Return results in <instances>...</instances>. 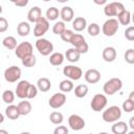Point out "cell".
Listing matches in <instances>:
<instances>
[{
    "label": "cell",
    "mask_w": 134,
    "mask_h": 134,
    "mask_svg": "<svg viewBox=\"0 0 134 134\" xmlns=\"http://www.w3.org/2000/svg\"><path fill=\"white\" fill-rule=\"evenodd\" d=\"M102 117L106 122H115L121 117V109L118 106H110L103 111Z\"/></svg>",
    "instance_id": "1"
},
{
    "label": "cell",
    "mask_w": 134,
    "mask_h": 134,
    "mask_svg": "<svg viewBox=\"0 0 134 134\" xmlns=\"http://www.w3.org/2000/svg\"><path fill=\"white\" fill-rule=\"evenodd\" d=\"M121 88H122V82L118 77L110 79L103 86V90H104L106 95H113L116 92H118Z\"/></svg>",
    "instance_id": "2"
},
{
    "label": "cell",
    "mask_w": 134,
    "mask_h": 134,
    "mask_svg": "<svg viewBox=\"0 0 134 134\" xmlns=\"http://www.w3.org/2000/svg\"><path fill=\"white\" fill-rule=\"evenodd\" d=\"M35 46H36L37 50L39 51V53L41 55H44V57L50 55L51 52L53 51V44L45 38H39L36 41Z\"/></svg>",
    "instance_id": "3"
},
{
    "label": "cell",
    "mask_w": 134,
    "mask_h": 134,
    "mask_svg": "<svg viewBox=\"0 0 134 134\" xmlns=\"http://www.w3.org/2000/svg\"><path fill=\"white\" fill-rule=\"evenodd\" d=\"M126 8L121 2L114 1L110 3H106L104 7V14L107 17H117L121 12H124Z\"/></svg>",
    "instance_id": "4"
},
{
    "label": "cell",
    "mask_w": 134,
    "mask_h": 134,
    "mask_svg": "<svg viewBox=\"0 0 134 134\" xmlns=\"http://www.w3.org/2000/svg\"><path fill=\"white\" fill-rule=\"evenodd\" d=\"M119 28V24L115 18H109L102 26V31L106 37H113Z\"/></svg>",
    "instance_id": "5"
},
{
    "label": "cell",
    "mask_w": 134,
    "mask_h": 134,
    "mask_svg": "<svg viewBox=\"0 0 134 134\" xmlns=\"http://www.w3.org/2000/svg\"><path fill=\"white\" fill-rule=\"evenodd\" d=\"M107 104H108L107 96L103 93H97L92 97L90 107L94 112H100L106 108Z\"/></svg>",
    "instance_id": "6"
},
{
    "label": "cell",
    "mask_w": 134,
    "mask_h": 134,
    "mask_svg": "<svg viewBox=\"0 0 134 134\" xmlns=\"http://www.w3.org/2000/svg\"><path fill=\"white\" fill-rule=\"evenodd\" d=\"M64 75L70 81H77L83 75V70L75 65H67L63 68Z\"/></svg>",
    "instance_id": "7"
},
{
    "label": "cell",
    "mask_w": 134,
    "mask_h": 134,
    "mask_svg": "<svg viewBox=\"0 0 134 134\" xmlns=\"http://www.w3.org/2000/svg\"><path fill=\"white\" fill-rule=\"evenodd\" d=\"M32 50H34L32 45L29 42L25 41V42H21L20 44L17 45V47L15 49V54H16L17 58L22 60L23 58L32 54Z\"/></svg>",
    "instance_id": "8"
},
{
    "label": "cell",
    "mask_w": 134,
    "mask_h": 134,
    "mask_svg": "<svg viewBox=\"0 0 134 134\" xmlns=\"http://www.w3.org/2000/svg\"><path fill=\"white\" fill-rule=\"evenodd\" d=\"M21 74H22L21 69L18 66L13 65V66H10V67L5 69V71H4V79L8 83H15V82H17L21 77Z\"/></svg>",
    "instance_id": "9"
},
{
    "label": "cell",
    "mask_w": 134,
    "mask_h": 134,
    "mask_svg": "<svg viewBox=\"0 0 134 134\" xmlns=\"http://www.w3.org/2000/svg\"><path fill=\"white\" fill-rule=\"evenodd\" d=\"M48 29H49V22L45 17H41V19L38 22H36L34 28V35L38 38H42L47 32Z\"/></svg>",
    "instance_id": "10"
},
{
    "label": "cell",
    "mask_w": 134,
    "mask_h": 134,
    "mask_svg": "<svg viewBox=\"0 0 134 134\" xmlns=\"http://www.w3.org/2000/svg\"><path fill=\"white\" fill-rule=\"evenodd\" d=\"M68 125L73 131H80L83 130L86 126V121L83 117H81L77 114H71L68 117Z\"/></svg>",
    "instance_id": "11"
},
{
    "label": "cell",
    "mask_w": 134,
    "mask_h": 134,
    "mask_svg": "<svg viewBox=\"0 0 134 134\" xmlns=\"http://www.w3.org/2000/svg\"><path fill=\"white\" fill-rule=\"evenodd\" d=\"M66 99H67V97H66L65 93L58 92L50 96V98L48 99V105L53 109H59L65 105Z\"/></svg>",
    "instance_id": "12"
},
{
    "label": "cell",
    "mask_w": 134,
    "mask_h": 134,
    "mask_svg": "<svg viewBox=\"0 0 134 134\" xmlns=\"http://www.w3.org/2000/svg\"><path fill=\"white\" fill-rule=\"evenodd\" d=\"M29 85H30V83L28 81H25V80L20 81L17 84V87L15 90V95H17V97H19L21 99L27 98V91H28Z\"/></svg>",
    "instance_id": "13"
},
{
    "label": "cell",
    "mask_w": 134,
    "mask_h": 134,
    "mask_svg": "<svg viewBox=\"0 0 134 134\" xmlns=\"http://www.w3.org/2000/svg\"><path fill=\"white\" fill-rule=\"evenodd\" d=\"M85 81L89 84H96L100 81V72L97 70V69H94V68H91V69H88L86 72H85Z\"/></svg>",
    "instance_id": "14"
},
{
    "label": "cell",
    "mask_w": 134,
    "mask_h": 134,
    "mask_svg": "<svg viewBox=\"0 0 134 134\" xmlns=\"http://www.w3.org/2000/svg\"><path fill=\"white\" fill-rule=\"evenodd\" d=\"M60 17L62 19V22H72L74 19V12L71 6H63L60 10Z\"/></svg>",
    "instance_id": "15"
},
{
    "label": "cell",
    "mask_w": 134,
    "mask_h": 134,
    "mask_svg": "<svg viewBox=\"0 0 134 134\" xmlns=\"http://www.w3.org/2000/svg\"><path fill=\"white\" fill-rule=\"evenodd\" d=\"M116 55H117V52H116V49L112 46H108V47H105L103 52H102V57L104 59L105 62H108V63H111L113 61H115L116 59Z\"/></svg>",
    "instance_id": "16"
},
{
    "label": "cell",
    "mask_w": 134,
    "mask_h": 134,
    "mask_svg": "<svg viewBox=\"0 0 134 134\" xmlns=\"http://www.w3.org/2000/svg\"><path fill=\"white\" fill-rule=\"evenodd\" d=\"M42 17V10L39 6H32L27 13V20L30 23L38 22Z\"/></svg>",
    "instance_id": "17"
},
{
    "label": "cell",
    "mask_w": 134,
    "mask_h": 134,
    "mask_svg": "<svg viewBox=\"0 0 134 134\" xmlns=\"http://www.w3.org/2000/svg\"><path fill=\"white\" fill-rule=\"evenodd\" d=\"M128 124L121 120H117L115 122H113L112 127H111V131L113 134H127L128 133Z\"/></svg>",
    "instance_id": "18"
},
{
    "label": "cell",
    "mask_w": 134,
    "mask_h": 134,
    "mask_svg": "<svg viewBox=\"0 0 134 134\" xmlns=\"http://www.w3.org/2000/svg\"><path fill=\"white\" fill-rule=\"evenodd\" d=\"M5 116L10 119V120H16L18 119L21 115L19 113V110H18V107L16 105H8L6 108H5Z\"/></svg>",
    "instance_id": "19"
},
{
    "label": "cell",
    "mask_w": 134,
    "mask_h": 134,
    "mask_svg": "<svg viewBox=\"0 0 134 134\" xmlns=\"http://www.w3.org/2000/svg\"><path fill=\"white\" fill-rule=\"evenodd\" d=\"M72 28L75 31H83L85 28H87V20L84 17H76L72 20Z\"/></svg>",
    "instance_id": "20"
},
{
    "label": "cell",
    "mask_w": 134,
    "mask_h": 134,
    "mask_svg": "<svg viewBox=\"0 0 134 134\" xmlns=\"http://www.w3.org/2000/svg\"><path fill=\"white\" fill-rule=\"evenodd\" d=\"M64 57H65V59H66L67 61H69L70 63H75V62H77V61L80 60L81 53H80L75 48L72 47V48H69V49L66 50Z\"/></svg>",
    "instance_id": "21"
},
{
    "label": "cell",
    "mask_w": 134,
    "mask_h": 134,
    "mask_svg": "<svg viewBox=\"0 0 134 134\" xmlns=\"http://www.w3.org/2000/svg\"><path fill=\"white\" fill-rule=\"evenodd\" d=\"M37 88L41 92H47L51 88V82L47 77H40L37 81Z\"/></svg>",
    "instance_id": "22"
},
{
    "label": "cell",
    "mask_w": 134,
    "mask_h": 134,
    "mask_svg": "<svg viewBox=\"0 0 134 134\" xmlns=\"http://www.w3.org/2000/svg\"><path fill=\"white\" fill-rule=\"evenodd\" d=\"M17 107H18V110H19L20 115H24V116L25 115H28L31 112V109H32L31 104H30L29 100H21L17 105Z\"/></svg>",
    "instance_id": "23"
},
{
    "label": "cell",
    "mask_w": 134,
    "mask_h": 134,
    "mask_svg": "<svg viewBox=\"0 0 134 134\" xmlns=\"http://www.w3.org/2000/svg\"><path fill=\"white\" fill-rule=\"evenodd\" d=\"M65 57L62 52H52L49 55V63L53 66H60L63 64Z\"/></svg>",
    "instance_id": "24"
},
{
    "label": "cell",
    "mask_w": 134,
    "mask_h": 134,
    "mask_svg": "<svg viewBox=\"0 0 134 134\" xmlns=\"http://www.w3.org/2000/svg\"><path fill=\"white\" fill-rule=\"evenodd\" d=\"M17 32L20 37H26L30 32V25L28 22L22 21L17 25Z\"/></svg>",
    "instance_id": "25"
},
{
    "label": "cell",
    "mask_w": 134,
    "mask_h": 134,
    "mask_svg": "<svg viewBox=\"0 0 134 134\" xmlns=\"http://www.w3.org/2000/svg\"><path fill=\"white\" fill-rule=\"evenodd\" d=\"M117 22L118 24H121V25H129L130 22H131V13L128 10V9H125L124 12H121L118 16H117Z\"/></svg>",
    "instance_id": "26"
},
{
    "label": "cell",
    "mask_w": 134,
    "mask_h": 134,
    "mask_svg": "<svg viewBox=\"0 0 134 134\" xmlns=\"http://www.w3.org/2000/svg\"><path fill=\"white\" fill-rule=\"evenodd\" d=\"M133 94H134V91H132V92L130 93L129 98H127V99L122 103L121 108H122V110H124L125 112H127V113H131V112L134 111V98H133Z\"/></svg>",
    "instance_id": "27"
},
{
    "label": "cell",
    "mask_w": 134,
    "mask_h": 134,
    "mask_svg": "<svg viewBox=\"0 0 134 134\" xmlns=\"http://www.w3.org/2000/svg\"><path fill=\"white\" fill-rule=\"evenodd\" d=\"M88 90H89V88H88L87 85H85V84H80V85H77V86L73 89V93H74V95H75L76 97L83 98V97H85V96L88 94Z\"/></svg>",
    "instance_id": "28"
},
{
    "label": "cell",
    "mask_w": 134,
    "mask_h": 134,
    "mask_svg": "<svg viewBox=\"0 0 134 134\" xmlns=\"http://www.w3.org/2000/svg\"><path fill=\"white\" fill-rule=\"evenodd\" d=\"M2 44L6 49L13 50V49H16L17 47V40L13 36H7L2 40Z\"/></svg>",
    "instance_id": "29"
},
{
    "label": "cell",
    "mask_w": 134,
    "mask_h": 134,
    "mask_svg": "<svg viewBox=\"0 0 134 134\" xmlns=\"http://www.w3.org/2000/svg\"><path fill=\"white\" fill-rule=\"evenodd\" d=\"M59 89H60V91H62V93L70 92L74 89V85H73L72 81H70V80H63L59 85Z\"/></svg>",
    "instance_id": "30"
},
{
    "label": "cell",
    "mask_w": 134,
    "mask_h": 134,
    "mask_svg": "<svg viewBox=\"0 0 134 134\" xmlns=\"http://www.w3.org/2000/svg\"><path fill=\"white\" fill-rule=\"evenodd\" d=\"M45 16H46L45 18L47 19L48 22H49V21H54V20H57V19L59 18V16H60V12H59V9H58L57 7L51 6V7H49V8L46 10Z\"/></svg>",
    "instance_id": "31"
},
{
    "label": "cell",
    "mask_w": 134,
    "mask_h": 134,
    "mask_svg": "<svg viewBox=\"0 0 134 134\" xmlns=\"http://www.w3.org/2000/svg\"><path fill=\"white\" fill-rule=\"evenodd\" d=\"M86 41H85V38L81 35V34H73L71 40H70V44L73 46V48H77L79 46H81L82 44H84Z\"/></svg>",
    "instance_id": "32"
},
{
    "label": "cell",
    "mask_w": 134,
    "mask_h": 134,
    "mask_svg": "<svg viewBox=\"0 0 134 134\" xmlns=\"http://www.w3.org/2000/svg\"><path fill=\"white\" fill-rule=\"evenodd\" d=\"M49 120L53 124V125H61L64 120V116L61 112L59 111H53L49 114Z\"/></svg>",
    "instance_id": "33"
},
{
    "label": "cell",
    "mask_w": 134,
    "mask_h": 134,
    "mask_svg": "<svg viewBox=\"0 0 134 134\" xmlns=\"http://www.w3.org/2000/svg\"><path fill=\"white\" fill-rule=\"evenodd\" d=\"M21 62H22V65H23L24 67H28V68H30V67H34V66L36 65V63H37V59H36L35 54L32 53V54H30V55H27V57L23 58V59L21 60Z\"/></svg>",
    "instance_id": "34"
},
{
    "label": "cell",
    "mask_w": 134,
    "mask_h": 134,
    "mask_svg": "<svg viewBox=\"0 0 134 134\" xmlns=\"http://www.w3.org/2000/svg\"><path fill=\"white\" fill-rule=\"evenodd\" d=\"M15 93L12 91V90H5L3 93H2V100L5 103V104H8V105H12L15 100Z\"/></svg>",
    "instance_id": "35"
},
{
    "label": "cell",
    "mask_w": 134,
    "mask_h": 134,
    "mask_svg": "<svg viewBox=\"0 0 134 134\" xmlns=\"http://www.w3.org/2000/svg\"><path fill=\"white\" fill-rule=\"evenodd\" d=\"M65 30H66V25H65V23L62 22V21L55 22V23L53 24V26H52V32H53L54 35H60V36H61Z\"/></svg>",
    "instance_id": "36"
},
{
    "label": "cell",
    "mask_w": 134,
    "mask_h": 134,
    "mask_svg": "<svg viewBox=\"0 0 134 134\" xmlns=\"http://www.w3.org/2000/svg\"><path fill=\"white\" fill-rule=\"evenodd\" d=\"M87 31L91 37H96L100 32V27L97 23H91L87 26Z\"/></svg>",
    "instance_id": "37"
},
{
    "label": "cell",
    "mask_w": 134,
    "mask_h": 134,
    "mask_svg": "<svg viewBox=\"0 0 134 134\" xmlns=\"http://www.w3.org/2000/svg\"><path fill=\"white\" fill-rule=\"evenodd\" d=\"M124 58H125V61L128 64H130V65L134 64V49L133 48H129L128 50H126Z\"/></svg>",
    "instance_id": "38"
},
{
    "label": "cell",
    "mask_w": 134,
    "mask_h": 134,
    "mask_svg": "<svg viewBox=\"0 0 134 134\" xmlns=\"http://www.w3.org/2000/svg\"><path fill=\"white\" fill-rule=\"evenodd\" d=\"M125 38L128 41H130V42L134 41V26H129V27L126 28V30H125Z\"/></svg>",
    "instance_id": "39"
},
{
    "label": "cell",
    "mask_w": 134,
    "mask_h": 134,
    "mask_svg": "<svg viewBox=\"0 0 134 134\" xmlns=\"http://www.w3.org/2000/svg\"><path fill=\"white\" fill-rule=\"evenodd\" d=\"M38 94V88L37 86L30 84L29 85V88H28V91H27V98L28 99H31V98H35Z\"/></svg>",
    "instance_id": "40"
},
{
    "label": "cell",
    "mask_w": 134,
    "mask_h": 134,
    "mask_svg": "<svg viewBox=\"0 0 134 134\" xmlns=\"http://www.w3.org/2000/svg\"><path fill=\"white\" fill-rule=\"evenodd\" d=\"M73 30H71V29H67L66 28V30L61 35V39L64 41V42H67V43H69L70 42V40H71V38H72V36H73Z\"/></svg>",
    "instance_id": "41"
},
{
    "label": "cell",
    "mask_w": 134,
    "mask_h": 134,
    "mask_svg": "<svg viewBox=\"0 0 134 134\" xmlns=\"http://www.w3.org/2000/svg\"><path fill=\"white\" fill-rule=\"evenodd\" d=\"M53 134H69V131L66 126H58L53 130Z\"/></svg>",
    "instance_id": "42"
},
{
    "label": "cell",
    "mask_w": 134,
    "mask_h": 134,
    "mask_svg": "<svg viewBox=\"0 0 134 134\" xmlns=\"http://www.w3.org/2000/svg\"><path fill=\"white\" fill-rule=\"evenodd\" d=\"M8 28V22L5 18L0 17V32H5Z\"/></svg>",
    "instance_id": "43"
},
{
    "label": "cell",
    "mask_w": 134,
    "mask_h": 134,
    "mask_svg": "<svg viewBox=\"0 0 134 134\" xmlns=\"http://www.w3.org/2000/svg\"><path fill=\"white\" fill-rule=\"evenodd\" d=\"M81 54L82 53H86V52H88V50H89V45L87 44V42H85L84 44H82L81 46H79L77 48H75Z\"/></svg>",
    "instance_id": "44"
},
{
    "label": "cell",
    "mask_w": 134,
    "mask_h": 134,
    "mask_svg": "<svg viewBox=\"0 0 134 134\" xmlns=\"http://www.w3.org/2000/svg\"><path fill=\"white\" fill-rule=\"evenodd\" d=\"M14 4L16 6H20V7H23V6H26L28 4V0H21V1H15Z\"/></svg>",
    "instance_id": "45"
},
{
    "label": "cell",
    "mask_w": 134,
    "mask_h": 134,
    "mask_svg": "<svg viewBox=\"0 0 134 134\" xmlns=\"http://www.w3.org/2000/svg\"><path fill=\"white\" fill-rule=\"evenodd\" d=\"M128 127H130L132 130L134 129V117H131V118H130V121H129Z\"/></svg>",
    "instance_id": "46"
},
{
    "label": "cell",
    "mask_w": 134,
    "mask_h": 134,
    "mask_svg": "<svg viewBox=\"0 0 134 134\" xmlns=\"http://www.w3.org/2000/svg\"><path fill=\"white\" fill-rule=\"evenodd\" d=\"M94 3L96 4H106V0H102V1H97V0H94Z\"/></svg>",
    "instance_id": "47"
},
{
    "label": "cell",
    "mask_w": 134,
    "mask_h": 134,
    "mask_svg": "<svg viewBox=\"0 0 134 134\" xmlns=\"http://www.w3.org/2000/svg\"><path fill=\"white\" fill-rule=\"evenodd\" d=\"M4 121V115L2 113H0V124H2Z\"/></svg>",
    "instance_id": "48"
},
{
    "label": "cell",
    "mask_w": 134,
    "mask_h": 134,
    "mask_svg": "<svg viewBox=\"0 0 134 134\" xmlns=\"http://www.w3.org/2000/svg\"><path fill=\"white\" fill-rule=\"evenodd\" d=\"M0 134H9V133L4 129H0Z\"/></svg>",
    "instance_id": "49"
},
{
    "label": "cell",
    "mask_w": 134,
    "mask_h": 134,
    "mask_svg": "<svg viewBox=\"0 0 134 134\" xmlns=\"http://www.w3.org/2000/svg\"><path fill=\"white\" fill-rule=\"evenodd\" d=\"M127 134H134V131H133V130H132V131H130V132H128V133H127Z\"/></svg>",
    "instance_id": "50"
},
{
    "label": "cell",
    "mask_w": 134,
    "mask_h": 134,
    "mask_svg": "<svg viewBox=\"0 0 134 134\" xmlns=\"http://www.w3.org/2000/svg\"><path fill=\"white\" fill-rule=\"evenodd\" d=\"M20 134H31V133H29V132H22V133H20Z\"/></svg>",
    "instance_id": "51"
},
{
    "label": "cell",
    "mask_w": 134,
    "mask_h": 134,
    "mask_svg": "<svg viewBox=\"0 0 134 134\" xmlns=\"http://www.w3.org/2000/svg\"><path fill=\"white\" fill-rule=\"evenodd\" d=\"M98 134H109V133H107V132H99Z\"/></svg>",
    "instance_id": "52"
},
{
    "label": "cell",
    "mask_w": 134,
    "mask_h": 134,
    "mask_svg": "<svg viewBox=\"0 0 134 134\" xmlns=\"http://www.w3.org/2000/svg\"><path fill=\"white\" fill-rule=\"evenodd\" d=\"M2 10H3V9H2V6L0 5V15H1V13H2Z\"/></svg>",
    "instance_id": "53"
},
{
    "label": "cell",
    "mask_w": 134,
    "mask_h": 134,
    "mask_svg": "<svg viewBox=\"0 0 134 134\" xmlns=\"http://www.w3.org/2000/svg\"><path fill=\"white\" fill-rule=\"evenodd\" d=\"M0 87H1V86H0Z\"/></svg>",
    "instance_id": "54"
}]
</instances>
